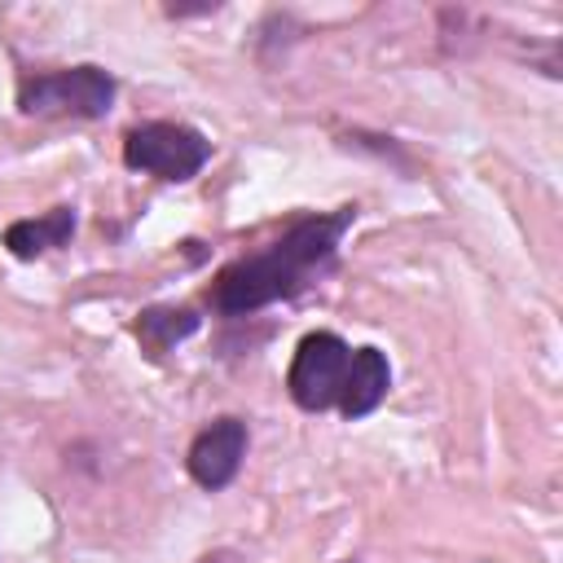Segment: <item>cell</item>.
I'll use <instances>...</instances> for the list:
<instances>
[{"label": "cell", "mask_w": 563, "mask_h": 563, "mask_svg": "<svg viewBox=\"0 0 563 563\" xmlns=\"http://www.w3.org/2000/svg\"><path fill=\"white\" fill-rule=\"evenodd\" d=\"M356 220V207H339L330 216H303L295 220L273 246L255 251V255H242L233 260L229 268L216 273L207 299L216 312L224 317H246L264 303H277V299H290L299 290H308L330 264H334V251L343 242V233L352 229Z\"/></svg>", "instance_id": "obj_1"}, {"label": "cell", "mask_w": 563, "mask_h": 563, "mask_svg": "<svg viewBox=\"0 0 563 563\" xmlns=\"http://www.w3.org/2000/svg\"><path fill=\"white\" fill-rule=\"evenodd\" d=\"M114 106V79L101 66H66L26 75L18 84V110L35 119H101Z\"/></svg>", "instance_id": "obj_2"}, {"label": "cell", "mask_w": 563, "mask_h": 563, "mask_svg": "<svg viewBox=\"0 0 563 563\" xmlns=\"http://www.w3.org/2000/svg\"><path fill=\"white\" fill-rule=\"evenodd\" d=\"M211 158V141L189 123H141L123 136V163L158 180H194Z\"/></svg>", "instance_id": "obj_3"}, {"label": "cell", "mask_w": 563, "mask_h": 563, "mask_svg": "<svg viewBox=\"0 0 563 563\" xmlns=\"http://www.w3.org/2000/svg\"><path fill=\"white\" fill-rule=\"evenodd\" d=\"M347 361H352V347H347L339 334H330V330L303 334V339H299V347H295L290 374H286L290 400H295L299 409H308V413L339 405Z\"/></svg>", "instance_id": "obj_4"}, {"label": "cell", "mask_w": 563, "mask_h": 563, "mask_svg": "<svg viewBox=\"0 0 563 563\" xmlns=\"http://www.w3.org/2000/svg\"><path fill=\"white\" fill-rule=\"evenodd\" d=\"M242 457H246V422L242 418H216L211 427H202L194 435L185 466H189V475H194L198 488L220 493V488L233 484Z\"/></svg>", "instance_id": "obj_5"}, {"label": "cell", "mask_w": 563, "mask_h": 563, "mask_svg": "<svg viewBox=\"0 0 563 563\" xmlns=\"http://www.w3.org/2000/svg\"><path fill=\"white\" fill-rule=\"evenodd\" d=\"M391 387V365L378 347H356L352 361H347V374H343V391H339V409L347 418H365L378 409V400L387 396Z\"/></svg>", "instance_id": "obj_6"}, {"label": "cell", "mask_w": 563, "mask_h": 563, "mask_svg": "<svg viewBox=\"0 0 563 563\" xmlns=\"http://www.w3.org/2000/svg\"><path fill=\"white\" fill-rule=\"evenodd\" d=\"M70 233H75V207H53L35 220H13L4 229V246L18 260H35V255H48V251L66 246Z\"/></svg>", "instance_id": "obj_7"}, {"label": "cell", "mask_w": 563, "mask_h": 563, "mask_svg": "<svg viewBox=\"0 0 563 563\" xmlns=\"http://www.w3.org/2000/svg\"><path fill=\"white\" fill-rule=\"evenodd\" d=\"M198 330V317L189 308H145L136 317V339L150 356H163L172 352L176 343H185L189 334Z\"/></svg>", "instance_id": "obj_8"}, {"label": "cell", "mask_w": 563, "mask_h": 563, "mask_svg": "<svg viewBox=\"0 0 563 563\" xmlns=\"http://www.w3.org/2000/svg\"><path fill=\"white\" fill-rule=\"evenodd\" d=\"M347 563H352V559H347Z\"/></svg>", "instance_id": "obj_9"}]
</instances>
